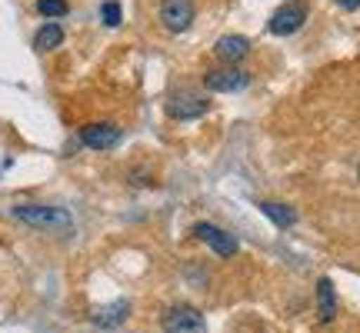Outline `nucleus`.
<instances>
[{
    "mask_svg": "<svg viewBox=\"0 0 360 333\" xmlns=\"http://www.w3.org/2000/svg\"><path fill=\"white\" fill-rule=\"evenodd\" d=\"M124 317H127V303H117L114 310H101L94 320H97V323H120Z\"/></svg>",
    "mask_w": 360,
    "mask_h": 333,
    "instance_id": "nucleus-15",
    "label": "nucleus"
},
{
    "mask_svg": "<svg viewBox=\"0 0 360 333\" xmlns=\"http://www.w3.org/2000/svg\"><path fill=\"white\" fill-rule=\"evenodd\" d=\"M207 90H217V93H231V90H244L250 84V74L247 70H237V67H224V70H210L204 77Z\"/></svg>",
    "mask_w": 360,
    "mask_h": 333,
    "instance_id": "nucleus-7",
    "label": "nucleus"
},
{
    "mask_svg": "<svg viewBox=\"0 0 360 333\" xmlns=\"http://www.w3.org/2000/svg\"><path fill=\"white\" fill-rule=\"evenodd\" d=\"M164 333H207V327L193 307H170L164 313Z\"/></svg>",
    "mask_w": 360,
    "mask_h": 333,
    "instance_id": "nucleus-4",
    "label": "nucleus"
},
{
    "mask_svg": "<svg viewBox=\"0 0 360 333\" xmlns=\"http://www.w3.org/2000/svg\"><path fill=\"white\" fill-rule=\"evenodd\" d=\"M337 7H344V11H357L360 7V0H334Z\"/></svg>",
    "mask_w": 360,
    "mask_h": 333,
    "instance_id": "nucleus-16",
    "label": "nucleus"
},
{
    "mask_svg": "<svg viewBox=\"0 0 360 333\" xmlns=\"http://www.w3.org/2000/svg\"><path fill=\"white\" fill-rule=\"evenodd\" d=\"M13 217L20 223H30L37 230H51V233H70L74 220L64 207H44V204H17L13 207Z\"/></svg>",
    "mask_w": 360,
    "mask_h": 333,
    "instance_id": "nucleus-1",
    "label": "nucleus"
},
{
    "mask_svg": "<svg viewBox=\"0 0 360 333\" xmlns=\"http://www.w3.org/2000/svg\"><path fill=\"white\" fill-rule=\"evenodd\" d=\"M214 53H217L224 64H237V60H244L247 53H250V40L240 37V34H227V37L217 40Z\"/></svg>",
    "mask_w": 360,
    "mask_h": 333,
    "instance_id": "nucleus-9",
    "label": "nucleus"
},
{
    "mask_svg": "<svg viewBox=\"0 0 360 333\" xmlns=\"http://www.w3.org/2000/svg\"><path fill=\"white\" fill-rule=\"evenodd\" d=\"M80 143L94 147V150H110V147L120 143V127H114V124H87V127H80Z\"/></svg>",
    "mask_w": 360,
    "mask_h": 333,
    "instance_id": "nucleus-6",
    "label": "nucleus"
},
{
    "mask_svg": "<svg viewBox=\"0 0 360 333\" xmlns=\"http://www.w3.org/2000/svg\"><path fill=\"white\" fill-rule=\"evenodd\" d=\"M60 44H64L60 24H44L37 30V37H34V47H37V51H53V47H60Z\"/></svg>",
    "mask_w": 360,
    "mask_h": 333,
    "instance_id": "nucleus-11",
    "label": "nucleus"
},
{
    "mask_svg": "<svg viewBox=\"0 0 360 333\" xmlns=\"http://www.w3.org/2000/svg\"><path fill=\"white\" fill-rule=\"evenodd\" d=\"M37 11L44 13V17L57 20V17H64L67 13V0H37Z\"/></svg>",
    "mask_w": 360,
    "mask_h": 333,
    "instance_id": "nucleus-13",
    "label": "nucleus"
},
{
    "mask_svg": "<svg viewBox=\"0 0 360 333\" xmlns=\"http://www.w3.org/2000/svg\"><path fill=\"white\" fill-rule=\"evenodd\" d=\"M167 114L174 120H193V117L207 114V100L197 93H174L167 100Z\"/></svg>",
    "mask_w": 360,
    "mask_h": 333,
    "instance_id": "nucleus-8",
    "label": "nucleus"
},
{
    "mask_svg": "<svg viewBox=\"0 0 360 333\" xmlns=\"http://www.w3.org/2000/svg\"><path fill=\"white\" fill-rule=\"evenodd\" d=\"M260 210H264V217H270L277 227H294L297 223V214L290 210V207H283V204H270V200H264Z\"/></svg>",
    "mask_w": 360,
    "mask_h": 333,
    "instance_id": "nucleus-12",
    "label": "nucleus"
},
{
    "mask_svg": "<svg viewBox=\"0 0 360 333\" xmlns=\"http://www.w3.org/2000/svg\"><path fill=\"white\" fill-rule=\"evenodd\" d=\"M317 310H321V323H330L337 313V300H334V283L323 277L317 283Z\"/></svg>",
    "mask_w": 360,
    "mask_h": 333,
    "instance_id": "nucleus-10",
    "label": "nucleus"
},
{
    "mask_svg": "<svg viewBox=\"0 0 360 333\" xmlns=\"http://www.w3.org/2000/svg\"><path fill=\"white\" fill-rule=\"evenodd\" d=\"M160 24L170 34H184L193 24V0H164L160 4Z\"/></svg>",
    "mask_w": 360,
    "mask_h": 333,
    "instance_id": "nucleus-3",
    "label": "nucleus"
},
{
    "mask_svg": "<svg viewBox=\"0 0 360 333\" xmlns=\"http://www.w3.org/2000/svg\"><path fill=\"white\" fill-rule=\"evenodd\" d=\"M304 20H307V4L304 0H290V4H283L281 11H274L267 30L277 34V37H287V34H297L304 27Z\"/></svg>",
    "mask_w": 360,
    "mask_h": 333,
    "instance_id": "nucleus-2",
    "label": "nucleus"
},
{
    "mask_svg": "<svg viewBox=\"0 0 360 333\" xmlns=\"http://www.w3.org/2000/svg\"><path fill=\"white\" fill-rule=\"evenodd\" d=\"M101 17H103V24L107 27H117L120 20H124V11H120V4H117V0H107V4L101 7Z\"/></svg>",
    "mask_w": 360,
    "mask_h": 333,
    "instance_id": "nucleus-14",
    "label": "nucleus"
},
{
    "mask_svg": "<svg viewBox=\"0 0 360 333\" xmlns=\"http://www.w3.org/2000/svg\"><path fill=\"white\" fill-rule=\"evenodd\" d=\"M193 237H197V240H204V244L210 247L217 256H233L237 254V240H233L227 230L214 227V223H197V227H193Z\"/></svg>",
    "mask_w": 360,
    "mask_h": 333,
    "instance_id": "nucleus-5",
    "label": "nucleus"
}]
</instances>
